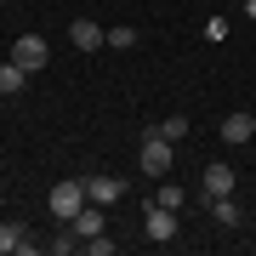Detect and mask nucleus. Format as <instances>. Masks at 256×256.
I'll list each match as a JSON object with an SVG mask.
<instances>
[{
    "instance_id": "obj_7",
    "label": "nucleus",
    "mask_w": 256,
    "mask_h": 256,
    "mask_svg": "<svg viewBox=\"0 0 256 256\" xmlns=\"http://www.w3.org/2000/svg\"><path fill=\"white\" fill-rule=\"evenodd\" d=\"M234 165H222V160H210L205 165V200H222V194H234Z\"/></svg>"
},
{
    "instance_id": "obj_16",
    "label": "nucleus",
    "mask_w": 256,
    "mask_h": 256,
    "mask_svg": "<svg viewBox=\"0 0 256 256\" xmlns=\"http://www.w3.org/2000/svg\"><path fill=\"white\" fill-rule=\"evenodd\" d=\"M74 245H80V234H74V222H63V234L52 239V256H68Z\"/></svg>"
},
{
    "instance_id": "obj_14",
    "label": "nucleus",
    "mask_w": 256,
    "mask_h": 256,
    "mask_svg": "<svg viewBox=\"0 0 256 256\" xmlns=\"http://www.w3.org/2000/svg\"><path fill=\"white\" fill-rule=\"evenodd\" d=\"M154 200H160V205H171V210H182V205H188V194L176 188V182H165V176H160V194H154Z\"/></svg>"
},
{
    "instance_id": "obj_4",
    "label": "nucleus",
    "mask_w": 256,
    "mask_h": 256,
    "mask_svg": "<svg viewBox=\"0 0 256 256\" xmlns=\"http://www.w3.org/2000/svg\"><path fill=\"white\" fill-rule=\"evenodd\" d=\"M142 234L160 239V245H165V239H176V210L154 200V205H148V216H142Z\"/></svg>"
},
{
    "instance_id": "obj_3",
    "label": "nucleus",
    "mask_w": 256,
    "mask_h": 256,
    "mask_svg": "<svg viewBox=\"0 0 256 256\" xmlns=\"http://www.w3.org/2000/svg\"><path fill=\"white\" fill-rule=\"evenodd\" d=\"M12 63L28 68V74H40V68L52 63V46H46L40 34H18V40H12Z\"/></svg>"
},
{
    "instance_id": "obj_1",
    "label": "nucleus",
    "mask_w": 256,
    "mask_h": 256,
    "mask_svg": "<svg viewBox=\"0 0 256 256\" xmlns=\"http://www.w3.org/2000/svg\"><path fill=\"white\" fill-rule=\"evenodd\" d=\"M137 160H142V176H154V182H160V176H171L176 148L160 137V126H148V131H142V154H137Z\"/></svg>"
},
{
    "instance_id": "obj_8",
    "label": "nucleus",
    "mask_w": 256,
    "mask_h": 256,
    "mask_svg": "<svg viewBox=\"0 0 256 256\" xmlns=\"http://www.w3.org/2000/svg\"><path fill=\"white\" fill-rule=\"evenodd\" d=\"M256 137V114H228V120H222V142H250Z\"/></svg>"
},
{
    "instance_id": "obj_17",
    "label": "nucleus",
    "mask_w": 256,
    "mask_h": 256,
    "mask_svg": "<svg viewBox=\"0 0 256 256\" xmlns=\"http://www.w3.org/2000/svg\"><path fill=\"white\" fill-rule=\"evenodd\" d=\"M86 250H92V256H114V239H108V234H92V239H86Z\"/></svg>"
},
{
    "instance_id": "obj_5",
    "label": "nucleus",
    "mask_w": 256,
    "mask_h": 256,
    "mask_svg": "<svg viewBox=\"0 0 256 256\" xmlns=\"http://www.w3.org/2000/svg\"><path fill=\"white\" fill-rule=\"evenodd\" d=\"M86 200L108 210V205H120V200H126V182H120V176H86Z\"/></svg>"
},
{
    "instance_id": "obj_11",
    "label": "nucleus",
    "mask_w": 256,
    "mask_h": 256,
    "mask_svg": "<svg viewBox=\"0 0 256 256\" xmlns=\"http://www.w3.org/2000/svg\"><path fill=\"white\" fill-rule=\"evenodd\" d=\"M23 80H28V68H18V63H0V97H18V92H23Z\"/></svg>"
},
{
    "instance_id": "obj_18",
    "label": "nucleus",
    "mask_w": 256,
    "mask_h": 256,
    "mask_svg": "<svg viewBox=\"0 0 256 256\" xmlns=\"http://www.w3.org/2000/svg\"><path fill=\"white\" fill-rule=\"evenodd\" d=\"M239 12H245V18H250V23H256V0H239Z\"/></svg>"
},
{
    "instance_id": "obj_15",
    "label": "nucleus",
    "mask_w": 256,
    "mask_h": 256,
    "mask_svg": "<svg viewBox=\"0 0 256 256\" xmlns=\"http://www.w3.org/2000/svg\"><path fill=\"white\" fill-rule=\"evenodd\" d=\"M108 46H114V52H131V46H137V28L114 23V28H108Z\"/></svg>"
},
{
    "instance_id": "obj_13",
    "label": "nucleus",
    "mask_w": 256,
    "mask_h": 256,
    "mask_svg": "<svg viewBox=\"0 0 256 256\" xmlns=\"http://www.w3.org/2000/svg\"><path fill=\"white\" fill-rule=\"evenodd\" d=\"M23 228H12V222H0V256H12V250H23Z\"/></svg>"
},
{
    "instance_id": "obj_12",
    "label": "nucleus",
    "mask_w": 256,
    "mask_h": 256,
    "mask_svg": "<svg viewBox=\"0 0 256 256\" xmlns=\"http://www.w3.org/2000/svg\"><path fill=\"white\" fill-rule=\"evenodd\" d=\"M160 137H165V142H182V137H188V114H165V120H160Z\"/></svg>"
},
{
    "instance_id": "obj_9",
    "label": "nucleus",
    "mask_w": 256,
    "mask_h": 256,
    "mask_svg": "<svg viewBox=\"0 0 256 256\" xmlns=\"http://www.w3.org/2000/svg\"><path fill=\"white\" fill-rule=\"evenodd\" d=\"M74 234H80V239L102 234V205H92V200H86V205H80V216H74Z\"/></svg>"
},
{
    "instance_id": "obj_10",
    "label": "nucleus",
    "mask_w": 256,
    "mask_h": 256,
    "mask_svg": "<svg viewBox=\"0 0 256 256\" xmlns=\"http://www.w3.org/2000/svg\"><path fill=\"white\" fill-rule=\"evenodd\" d=\"M210 216H216L222 228H239V216H245V210H239L234 194H222V200H210Z\"/></svg>"
},
{
    "instance_id": "obj_2",
    "label": "nucleus",
    "mask_w": 256,
    "mask_h": 256,
    "mask_svg": "<svg viewBox=\"0 0 256 256\" xmlns=\"http://www.w3.org/2000/svg\"><path fill=\"white\" fill-rule=\"evenodd\" d=\"M46 205H52L57 222H74V216H80V205H86V182H74V176H68V182H57V188L46 194Z\"/></svg>"
},
{
    "instance_id": "obj_6",
    "label": "nucleus",
    "mask_w": 256,
    "mask_h": 256,
    "mask_svg": "<svg viewBox=\"0 0 256 256\" xmlns=\"http://www.w3.org/2000/svg\"><path fill=\"white\" fill-rule=\"evenodd\" d=\"M68 40H74L80 52H97V46H108V28L92 23V18H74V23H68Z\"/></svg>"
}]
</instances>
